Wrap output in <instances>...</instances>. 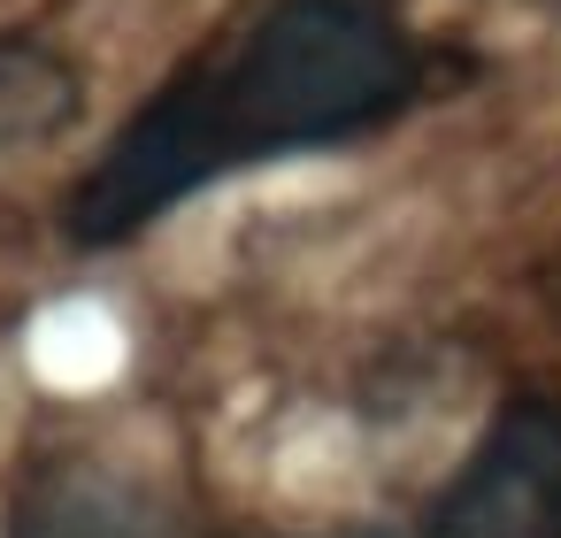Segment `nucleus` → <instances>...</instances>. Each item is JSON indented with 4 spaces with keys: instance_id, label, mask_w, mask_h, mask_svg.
Here are the masks:
<instances>
[{
    "instance_id": "obj_3",
    "label": "nucleus",
    "mask_w": 561,
    "mask_h": 538,
    "mask_svg": "<svg viewBox=\"0 0 561 538\" xmlns=\"http://www.w3.org/2000/svg\"><path fill=\"white\" fill-rule=\"evenodd\" d=\"M9 538H193V515L162 477L101 446L32 454L9 500Z\"/></svg>"
},
{
    "instance_id": "obj_2",
    "label": "nucleus",
    "mask_w": 561,
    "mask_h": 538,
    "mask_svg": "<svg viewBox=\"0 0 561 538\" xmlns=\"http://www.w3.org/2000/svg\"><path fill=\"white\" fill-rule=\"evenodd\" d=\"M423 538H561V400L507 392L469 461L423 507Z\"/></svg>"
},
{
    "instance_id": "obj_1",
    "label": "nucleus",
    "mask_w": 561,
    "mask_h": 538,
    "mask_svg": "<svg viewBox=\"0 0 561 538\" xmlns=\"http://www.w3.org/2000/svg\"><path fill=\"white\" fill-rule=\"evenodd\" d=\"M423 78L385 0H247L93 154L70 239L116 247L239 170L369 139L423 101Z\"/></svg>"
},
{
    "instance_id": "obj_4",
    "label": "nucleus",
    "mask_w": 561,
    "mask_h": 538,
    "mask_svg": "<svg viewBox=\"0 0 561 538\" xmlns=\"http://www.w3.org/2000/svg\"><path fill=\"white\" fill-rule=\"evenodd\" d=\"M85 85L70 70V55L39 32H0V154L47 147L78 124Z\"/></svg>"
}]
</instances>
